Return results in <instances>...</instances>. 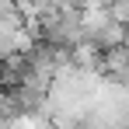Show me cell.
I'll return each instance as SVG.
<instances>
[{
  "label": "cell",
  "instance_id": "1",
  "mask_svg": "<svg viewBox=\"0 0 129 129\" xmlns=\"http://www.w3.org/2000/svg\"><path fill=\"white\" fill-rule=\"evenodd\" d=\"M31 31L39 35V42H49L56 49H77L87 42V14L84 11H73V7H56L42 14L39 21L31 24Z\"/></svg>",
  "mask_w": 129,
  "mask_h": 129
},
{
  "label": "cell",
  "instance_id": "2",
  "mask_svg": "<svg viewBox=\"0 0 129 129\" xmlns=\"http://www.w3.org/2000/svg\"><path fill=\"white\" fill-rule=\"evenodd\" d=\"M87 42L98 45L101 52H108V49H115V45L129 42V24L119 21L108 7H87Z\"/></svg>",
  "mask_w": 129,
  "mask_h": 129
},
{
  "label": "cell",
  "instance_id": "3",
  "mask_svg": "<svg viewBox=\"0 0 129 129\" xmlns=\"http://www.w3.org/2000/svg\"><path fill=\"white\" fill-rule=\"evenodd\" d=\"M108 11H112V14H115L119 21H126V24H129V0H115V4H112Z\"/></svg>",
  "mask_w": 129,
  "mask_h": 129
}]
</instances>
